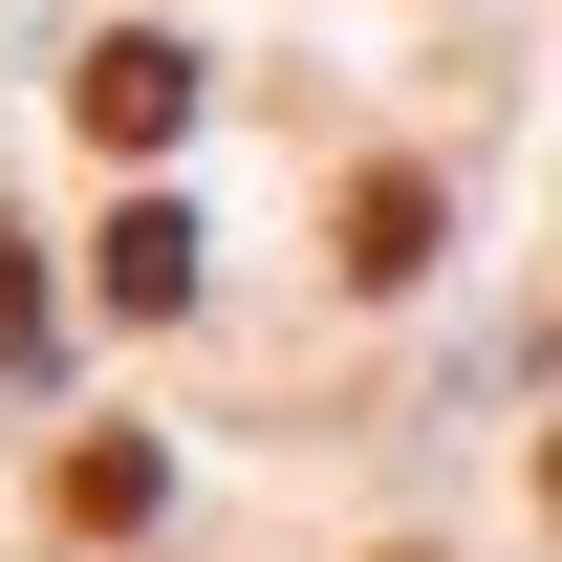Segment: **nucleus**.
Listing matches in <instances>:
<instances>
[{
    "label": "nucleus",
    "mask_w": 562,
    "mask_h": 562,
    "mask_svg": "<svg viewBox=\"0 0 562 562\" xmlns=\"http://www.w3.org/2000/svg\"><path fill=\"white\" fill-rule=\"evenodd\" d=\"M347 281H432V173H347Z\"/></svg>",
    "instance_id": "4"
},
{
    "label": "nucleus",
    "mask_w": 562,
    "mask_h": 562,
    "mask_svg": "<svg viewBox=\"0 0 562 562\" xmlns=\"http://www.w3.org/2000/svg\"><path fill=\"white\" fill-rule=\"evenodd\" d=\"M541 497H562V432H541Z\"/></svg>",
    "instance_id": "6"
},
{
    "label": "nucleus",
    "mask_w": 562,
    "mask_h": 562,
    "mask_svg": "<svg viewBox=\"0 0 562 562\" xmlns=\"http://www.w3.org/2000/svg\"><path fill=\"white\" fill-rule=\"evenodd\" d=\"M390 562H412V541H390Z\"/></svg>",
    "instance_id": "7"
},
{
    "label": "nucleus",
    "mask_w": 562,
    "mask_h": 562,
    "mask_svg": "<svg viewBox=\"0 0 562 562\" xmlns=\"http://www.w3.org/2000/svg\"><path fill=\"white\" fill-rule=\"evenodd\" d=\"M44 519H66V541H131V519H151V432H66Z\"/></svg>",
    "instance_id": "3"
},
{
    "label": "nucleus",
    "mask_w": 562,
    "mask_h": 562,
    "mask_svg": "<svg viewBox=\"0 0 562 562\" xmlns=\"http://www.w3.org/2000/svg\"><path fill=\"white\" fill-rule=\"evenodd\" d=\"M66 109H87V151H173V131H195V66H173L151 22H109V44L66 66Z\"/></svg>",
    "instance_id": "1"
},
{
    "label": "nucleus",
    "mask_w": 562,
    "mask_h": 562,
    "mask_svg": "<svg viewBox=\"0 0 562 562\" xmlns=\"http://www.w3.org/2000/svg\"><path fill=\"white\" fill-rule=\"evenodd\" d=\"M87 281H109L131 325H173V303H195V216H173V195H131V216H109V260H87Z\"/></svg>",
    "instance_id": "2"
},
{
    "label": "nucleus",
    "mask_w": 562,
    "mask_h": 562,
    "mask_svg": "<svg viewBox=\"0 0 562 562\" xmlns=\"http://www.w3.org/2000/svg\"><path fill=\"white\" fill-rule=\"evenodd\" d=\"M22 347H44V281H22V238H0V368H22Z\"/></svg>",
    "instance_id": "5"
}]
</instances>
